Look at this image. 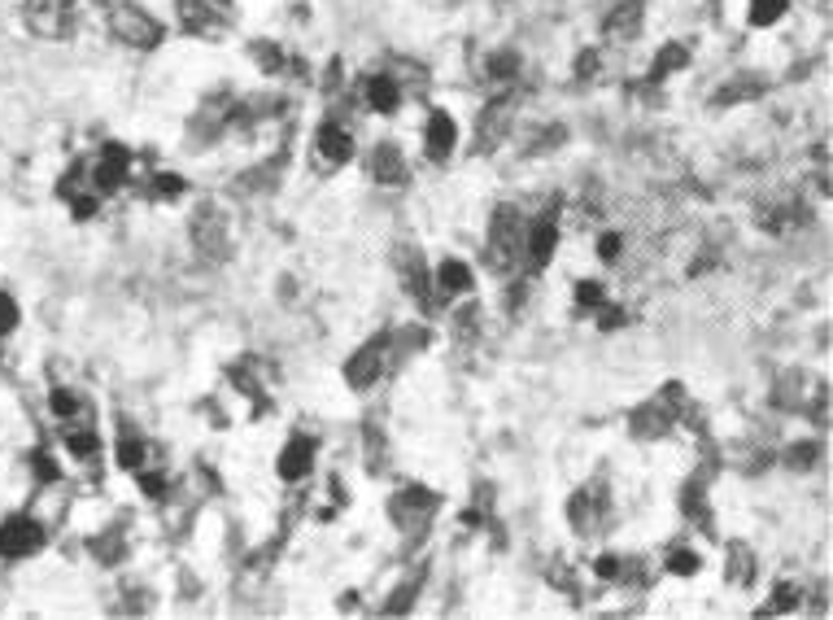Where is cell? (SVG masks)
Returning a JSON list of instances; mask_svg holds the SVG:
<instances>
[{
	"mask_svg": "<svg viewBox=\"0 0 833 620\" xmlns=\"http://www.w3.org/2000/svg\"><path fill=\"white\" fill-rule=\"evenodd\" d=\"M524 214L515 206H498L489 219V267L493 271H511L519 258H524Z\"/></svg>",
	"mask_w": 833,
	"mask_h": 620,
	"instance_id": "6da1fadb",
	"label": "cell"
},
{
	"mask_svg": "<svg viewBox=\"0 0 833 620\" xmlns=\"http://www.w3.org/2000/svg\"><path fill=\"white\" fill-rule=\"evenodd\" d=\"M188 232H192V245L201 249V258H227L232 254V219H227L223 206L214 201H201L188 219Z\"/></svg>",
	"mask_w": 833,
	"mask_h": 620,
	"instance_id": "7a4b0ae2",
	"label": "cell"
},
{
	"mask_svg": "<svg viewBox=\"0 0 833 620\" xmlns=\"http://www.w3.org/2000/svg\"><path fill=\"white\" fill-rule=\"evenodd\" d=\"M110 31L123 44H131V49H158L162 44V22L153 14H144L140 5H127V0L110 9Z\"/></svg>",
	"mask_w": 833,
	"mask_h": 620,
	"instance_id": "3957f363",
	"label": "cell"
},
{
	"mask_svg": "<svg viewBox=\"0 0 833 620\" xmlns=\"http://www.w3.org/2000/svg\"><path fill=\"white\" fill-rule=\"evenodd\" d=\"M44 546V529H40V520H31V516H9L5 524H0V555L5 559H27L35 555Z\"/></svg>",
	"mask_w": 833,
	"mask_h": 620,
	"instance_id": "277c9868",
	"label": "cell"
},
{
	"mask_svg": "<svg viewBox=\"0 0 833 620\" xmlns=\"http://www.w3.org/2000/svg\"><path fill=\"white\" fill-rule=\"evenodd\" d=\"M131 171V153L123 145H105V153L92 166V193H118L127 184Z\"/></svg>",
	"mask_w": 833,
	"mask_h": 620,
	"instance_id": "5b68a950",
	"label": "cell"
},
{
	"mask_svg": "<svg viewBox=\"0 0 833 620\" xmlns=\"http://www.w3.org/2000/svg\"><path fill=\"white\" fill-rule=\"evenodd\" d=\"M397 276H402L406 293L415 297V302H424V306L432 302V276H428V262L419 249H410V245L397 249Z\"/></svg>",
	"mask_w": 833,
	"mask_h": 620,
	"instance_id": "8992f818",
	"label": "cell"
},
{
	"mask_svg": "<svg viewBox=\"0 0 833 620\" xmlns=\"http://www.w3.org/2000/svg\"><path fill=\"white\" fill-rule=\"evenodd\" d=\"M354 158V136L341 127V123H323L315 131V162L323 166H345Z\"/></svg>",
	"mask_w": 833,
	"mask_h": 620,
	"instance_id": "52a82bcc",
	"label": "cell"
},
{
	"mask_svg": "<svg viewBox=\"0 0 833 620\" xmlns=\"http://www.w3.org/2000/svg\"><path fill=\"white\" fill-rule=\"evenodd\" d=\"M371 180L384 184V188H402L410 180V166L402 158V149H397V145H380L376 153H371Z\"/></svg>",
	"mask_w": 833,
	"mask_h": 620,
	"instance_id": "ba28073f",
	"label": "cell"
},
{
	"mask_svg": "<svg viewBox=\"0 0 833 620\" xmlns=\"http://www.w3.org/2000/svg\"><path fill=\"white\" fill-rule=\"evenodd\" d=\"M554 245H559V228H554V219H537L533 228L524 232V262L546 267V262L554 258Z\"/></svg>",
	"mask_w": 833,
	"mask_h": 620,
	"instance_id": "9c48e42d",
	"label": "cell"
},
{
	"mask_svg": "<svg viewBox=\"0 0 833 620\" xmlns=\"http://www.w3.org/2000/svg\"><path fill=\"white\" fill-rule=\"evenodd\" d=\"M179 5V27L192 31V35H219L223 31V18L214 14L210 0H175Z\"/></svg>",
	"mask_w": 833,
	"mask_h": 620,
	"instance_id": "30bf717a",
	"label": "cell"
},
{
	"mask_svg": "<svg viewBox=\"0 0 833 620\" xmlns=\"http://www.w3.org/2000/svg\"><path fill=\"white\" fill-rule=\"evenodd\" d=\"M424 145H428V153L432 158H450L454 153V145H458V127H454V118L445 114V110H432L428 114V127H424Z\"/></svg>",
	"mask_w": 833,
	"mask_h": 620,
	"instance_id": "8fae6325",
	"label": "cell"
},
{
	"mask_svg": "<svg viewBox=\"0 0 833 620\" xmlns=\"http://www.w3.org/2000/svg\"><path fill=\"white\" fill-rule=\"evenodd\" d=\"M310 468H315V441H310V437H293L280 450V476H284V481H301Z\"/></svg>",
	"mask_w": 833,
	"mask_h": 620,
	"instance_id": "7c38bea8",
	"label": "cell"
},
{
	"mask_svg": "<svg viewBox=\"0 0 833 620\" xmlns=\"http://www.w3.org/2000/svg\"><path fill=\"white\" fill-rule=\"evenodd\" d=\"M668 428H672V407H668L663 393L655 402H646V407L633 411V433L637 437H659V433H668Z\"/></svg>",
	"mask_w": 833,
	"mask_h": 620,
	"instance_id": "4fadbf2b",
	"label": "cell"
},
{
	"mask_svg": "<svg viewBox=\"0 0 833 620\" xmlns=\"http://www.w3.org/2000/svg\"><path fill=\"white\" fill-rule=\"evenodd\" d=\"M637 27H642V0H620L615 5V14L607 18V35L615 44H624V40H633Z\"/></svg>",
	"mask_w": 833,
	"mask_h": 620,
	"instance_id": "5bb4252c",
	"label": "cell"
},
{
	"mask_svg": "<svg viewBox=\"0 0 833 620\" xmlns=\"http://www.w3.org/2000/svg\"><path fill=\"white\" fill-rule=\"evenodd\" d=\"M389 511H393V516L402 520V524H410V516H428V511H437V494H432V490H419V485H415V490H402V494H397L393 503H389Z\"/></svg>",
	"mask_w": 833,
	"mask_h": 620,
	"instance_id": "9a60e30c",
	"label": "cell"
},
{
	"mask_svg": "<svg viewBox=\"0 0 833 620\" xmlns=\"http://www.w3.org/2000/svg\"><path fill=\"white\" fill-rule=\"evenodd\" d=\"M384 372V359H380V350H358L354 359L345 363V380L354 389H367V385H376V376Z\"/></svg>",
	"mask_w": 833,
	"mask_h": 620,
	"instance_id": "2e32d148",
	"label": "cell"
},
{
	"mask_svg": "<svg viewBox=\"0 0 833 620\" xmlns=\"http://www.w3.org/2000/svg\"><path fill=\"white\" fill-rule=\"evenodd\" d=\"M367 105L376 114H393L397 105H402V88L393 83V75H376L367 79Z\"/></svg>",
	"mask_w": 833,
	"mask_h": 620,
	"instance_id": "e0dca14e",
	"label": "cell"
},
{
	"mask_svg": "<svg viewBox=\"0 0 833 620\" xmlns=\"http://www.w3.org/2000/svg\"><path fill=\"white\" fill-rule=\"evenodd\" d=\"M437 284H441V293H472V267L467 262H458V258H445L441 262V271H437Z\"/></svg>",
	"mask_w": 833,
	"mask_h": 620,
	"instance_id": "ac0fdd59",
	"label": "cell"
},
{
	"mask_svg": "<svg viewBox=\"0 0 833 620\" xmlns=\"http://www.w3.org/2000/svg\"><path fill=\"white\" fill-rule=\"evenodd\" d=\"M511 101H498V105H485V114H480V145H493V140H502L506 123H511Z\"/></svg>",
	"mask_w": 833,
	"mask_h": 620,
	"instance_id": "d6986e66",
	"label": "cell"
},
{
	"mask_svg": "<svg viewBox=\"0 0 833 620\" xmlns=\"http://www.w3.org/2000/svg\"><path fill=\"white\" fill-rule=\"evenodd\" d=\"M685 62H690V49H685V44H668V49L655 53V66H650V75L668 79V75H676V70H685Z\"/></svg>",
	"mask_w": 833,
	"mask_h": 620,
	"instance_id": "ffe728a7",
	"label": "cell"
},
{
	"mask_svg": "<svg viewBox=\"0 0 833 620\" xmlns=\"http://www.w3.org/2000/svg\"><path fill=\"white\" fill-rule=\"evenodd\" d=\"M118 463H123L127 472H140L144 463H149V446H144L140 437H127V441H118Z\"/></svg>",
	"mask_w": 833,
	"mask_h": 620,
	"instance_id": "44dd1931",
	"label": "cell"
},
{
	"mask_svg": "<svg viewBox=\"0 0 833 620\" xmlns=\"http://www.w3.org/2000/svg\"><path fill=\"white\" fill-rule=\"evenodd\" d=\"M66 446H70V455H79V459H92L96 450H101V441H96L92 428H70L66 433Z\"/></svg>",
	"mask_w": 833,
	"mask_h": 620,
	"instance_id": "7402d4cb",
	"label": "cell"
},
{
	"mask_svg": "<svg viewBox=\"0 0 833 620\" xmlns=\"http://www.w3.org/2000/svg\"><path fill=\"white\" fill-rule=\"evenodd\" d=\"M790 0H755L751 5V27H772L781 14H786Z\"/></svg>",
	"mask_w": 833,
	"mask_h": 620,
	"instance_id": "603a6c76",
	"label": "cell"
},
{
	"mask_svg": "<svg viewBox=\"0 0 833 620\" xmlns=\"http://www.w3.org/2000/svg\"><path fill=\"white\" fill-rule=\"evenodd\" d=\"M751 551H746V546H733L729 551V581H738V586H746V581H751Z\"/></svg>",
	"mask_w": 833,
	"mask_h": 620,
	"instance_id": "cb8c5ba5",
	"label": "cell"
},
{
	"mask_svg": "<svg viewBox=\"0 0 833 620\" xmlns=\"http://www.w3.org/2000/svg\"><path fill=\"white\" fill-rule=\"evenodd\" d=\"M602 302H607V289H602L598 280H581V284H576V306H581V310H598Z\"/></svg>",
	"mask_w": 833,
	"mask_h": 620,
	"instance_id": "d4e9b609",
	"label": "cell"
},
{
	"mask_svg": "<svg viewBox=\"0 0 833 620\" xmlns=\"http://www.w3.org/2000/svg\"><path fill=\"white\" fill-rule=\"evenodd\" d=\"M253 57L262 62V70H267V75H275V70H284V53L275 49V44H267V40H258V44H253Z\"/></svg>",
	"mask_w": 833,
	"mask_h": 620,
	"instance_id": "484cf974",
	"label": "cell"
},
{
	"mask_svg": "<svg viewBox=\"0 0 833 620\" xmlns=\"http://www.w3.org/2000/svg\"><path fill=\"white\" fill-rule=\"evenodd\" d=\"M48 407H53V415H62V420H75V411H79V398L70 389H53V398H48Z\"/></svg>",
	"mask_w": 833,
	"mask_h": 620,
	"instance_id": "4316f807",
	"label": "cell"
},
{
	"mask_svg": "<svg viewBox=\"0 0 833 620\" xmlns=\"http://www.w3.org/2000/svg\"><path fill=\"white\" fill-rule=\"evenodd\" d=\"M764 92V83H729V88L716 97V105H729V101H746V97H759Z\"/></svg>",
	"mask_w": 833,
	"mask_h": 620,
	"instance_id": "83f0119b",
	"label": "cell"
},
{
	"mask_svg": "<svg viewBox=\"0 0 833 620\" xmlns=\"http://www.w3.org/2000/svg\"><path fill=\"white\" fill-rule=\"evenodd\" d=\"M96 206H101V193H75V197H70V214H75L79 223H83V219H92Z\"/></svg>",
	"mask_w": 833,
	"mask_h": 620,
	"instance_id": "f1b7e54d",
	"label": "cell"
},
{
	"mask_svg": "<svg viewBox=\"0 0 833 620\" xmlns=\"http://www.w3.org/2000/svg\"><path fill=\"white\" fill-rule=\"evenodd\" d=\"M668 572H676V577H694V572H698V555L694 551H672L668 555Z\"/></svg>",
	"mask_w": 833,
	"mask_h": 620,
	"instance_id": "f546056e",
	"label": "cell"
},
{
	"mask_svg": "<svg viewBox=\"0 0 833 620\" xmlns=\"http://www.w3.org/2000/svg\"><path fill=\"white\" fill-rule=\"evenodd\" d=\"M515 66H519V57H515V53L489 57V79H511V75H515Z\"/></svg>",
	"mask_w": 833,
	"mask_h": 620,
	"instance_id": "4dcf8cb0",
	"label": "cell"
},
{
	"mask_svg": "<svg viewBox=\"0 0 833 620\" xmlns=\"http://www.w3.org/2000/svg\"><path fill=\"white\" fill-rule=\"evenodd\" d=\"M18 328V302L9 293H0V337Z\"/></svg>",
	"mask_w": 833,
	"mask_h": 620,
	"instance_id": "1f68e13d",
	"label": "cell"
},
{
	"mask_svg": "<svg viewBox=\"0 0 833 620\" xmlns=\"http://www.w3.org/2000/svg\"><path fill=\"white\" fill-rule=\"evenodd\" d=\"M31 468H35V476H40V481H44V485H53V481H62V468H57V463H53V459H48V455H44V450H40V455H35V459H31Z\"/></svg>",
	"mask_w": 833,
	"mask_h": 620,
	"instance_id": "d6a6232c",
	"label": "cell"
},
{
	"mask_svg": "<svg viewBox=\"0 0 833 620\" xmlns=\"http://www.w3.org/2000/svg\"><path fill=\"white\" fill-rule=\"evenodd\" d=\"M184 193V180H179V175H158V180H153V197H179Z\"/></svg>",
	"mask_w": 833,
	"mask_h": 620,
	"instance_id": "836d02e7",
	"label": "cell"
},
{
	"mask_svg": "<svg viewBox=\"0 0 833 620\" xmlns=\"http://www.w3.org/2000/svg\"><path fill=\"white\" fill-rule=\"evenodd\" d=\"M140 490L149 494V498H166V476H158V472H144V468H140Z\"/></svg>",
	"mask_w": 833,
	"mask_h": 620,
	"instance_id": "e575fe53",
	"label": "cell"
},
{
	"mask_svg": "<svg viewBox=\"0 0 833 620\" xmlns=\"http://www.w3.org/2000/svg\"><path fill=\"white\" fill-rule=\"evenodd\" d=\"M812 463H816V446H812V441H803V446L790 450V468H812Z\"/></svg>",
	"mask_w": 833,
	"mask_h": 620,
	"instance_id": "d590c367",
	"label": "cell"
},
{
	"mask_svg": "<svg viewBox=\"0 0 833 620\" xmlns=\"http://www.w3.org/2000/svg\"><path fill=\"white\" fill-rule=\"evenodd\" d=\"M594 572H598L602 581H615V577H620V559H615V555H598L594 559Z\"/></svg>",
	"mask_w": 833,
	"mask_h": 620,
	"instance_id": "8d00e7d4",
	"label": "cell"
},
{
	"mask_svg": "<svg viewBox=\"0 0 833 620\" xmlns=\"http://www.w3.org/2000/svg\"><path fill=\"white\" fill-rule=\"evenodd\" d=\"M620 249H624V241H620V236H615V232H607V236H602V241H598V254L607 258V262H615V258H620Z\"/></svg>",
	"mask_w": 833,
	"mask_h": 620,
	"instance_id": "74e56055",
	"label": "cell"
},
{
	"mask_svg": "<svg viewBox=\"0 0 833 620\" xmlns=\"http://www.w3.org/2000/svg\"><path fill=\"white\" fill-rule=\"evenodd\" d=\"M794 603H799V590H794V586H781V590H777V603H772L768 612H790Z\"/></svg>",
	"mask_w": 833,
	"mask_h": 620,
	"instance_id": "f35d334b",
	"label": "cell"
},
{
	"mask_svg": "<svg viewBox=\"0 0 833 620\" xmlns=\"http://www.w3.org/2000/svg\"><path fill=\"white\" fill-rule=\"evenodd\" d=\"M594 66H598V53H581V62H576V70H581V75H589Z\"/></svg>",
	"mask_w": 833,
	"mask_h": 620,
	"instance_id": "ab89813d",
	"label": "cell"
},
{
	"mask_svg": "<svg viewBox=\"0 0 833 620\" xmlns=\"http://www.w3.org/2000/svg\"><path fill=\"white\" fill-rule=\"evenodd\" d=\"M210 5H214V9H227V5H232V0H210Z\"/></svg>",
	"mask_w": 833,
	"mask_h": 620,
	"instance_id": "60d3db41",
	"label": "cell"
},
{
	"mask_svg": "<svg viewBox=\"0 0 833 620\" xmlns=\"http://www.w3.org/2000/svg\"><path fill=\"white\" fill-rule=\"evenodd\" d=\"M96 5H110V0H96Z\"/></svg>",
	"mask_w": 833,
	"mask_h": 620,
	"instance_id": "b9f144b4",
	"label": "cell"
}]
</instances>
